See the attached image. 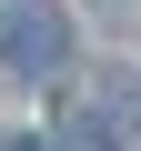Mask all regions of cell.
<instances>
[{
  "mask_svg": "<svg viewBox=\"0 0 141 151\" xmlns=\"http://www.w3.org/2000/svg\"><path fill=\"white\" fill-rule=\"evenodd\" d=\"M70 151H141V81L131 70H91L70 101Z\"/></svg>",
  "mask_w": 141,
  "mask_h": 151,
  "instance_id": "obj_1",
  "label": "cell"
},
{
  "mask_svg": "<svg viewBox=\"0 0 141 151\" xmlns=\"http://www.w3.org/2000/svg\"><path fill=\"white\" fill-rule=\"evenodd\" d=\"M60 60H70V20H60V10H0V70L50 81Z\"/></svg>",
  "mask_w": 141,
  "mask_h": 151,
  "instance_id": "obj_2",
  "label": "cell"
},
{
  "mask_svg": "<svg viewBox=\"0 0 141 151\" xmlns=\"http://www.w3.org/2000/svg\"><path fill=\"white\" fill-rule=\"evenodd\" d=\"M0 151H50V141H0Z\"/></svg>",
  "mask_w": 141,
  "mask_h": 151,
  "instance_id": "obj_3",
  "label": "cell"
}]
</instances>
